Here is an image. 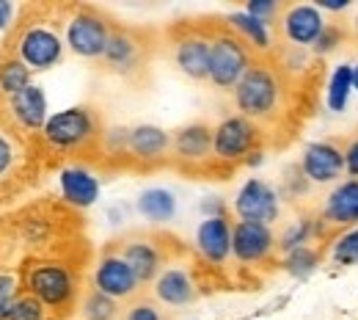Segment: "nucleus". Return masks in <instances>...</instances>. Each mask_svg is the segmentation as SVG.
I'll return each instance as SVG.
<instances>
[{
    "label": "nucleus",
    "mask_w": 358,
    "mask_h": 320,
    "mask_svg": "<svg viewBox=\"0 0 358 320\" xmlns=\"http://www.w3.org/2000/svg\"><path fill=\"white\" fill-rule=\"evenodd\" d=\"M234 102L240 113L254 125L275 119L287 102L284 78L273 64H251V69L243 75V81L234 89Z\"/></svg>",
    "instance_id": "nucleus-1"
},
{
    "label": "nucleus",
    "mask_w": 358,
    "mask_h": 320,
    "mask_svg": "<svg viewBox=\"0 0 358 320\" xmlns=\"http://www.w3.org/2000/svg\"><path fill=\"white\" fill-rule=\"evenodd\" d=\"M251 69V55L243 36L237 34H218L213 39L210 53V81L218 89H237L243 75Z\"/></svg>",
    "instance_id": "nucleus-2"
},
{
    "label": "nucleus",
    "mask_w": 358,
    "mask_h": 320,
    "mask_svg": "<svg viewBox=\"0 0 358 320\" xmlns=\"http://www.w3.org/2000/svg\"><path fill=\"white\" fill-rule=\"evenodd\" d=\"M259 127L245 116H229L215 127L213 136V155L218 160H248L259 163Z\"/></svg>",
    "instance_id": "nucleus-3"
},
{
    "label": "nucleus",
    "mask_w": 358,
    "mask_h": 320,
    "mask_svg": "<svg viewBox=\"0 0 358 320\" xmlns=\"http://www.w3.org/2000/svg\"><path fill=\"white\" fill-rule=\"evenodd\" d=\"M353 224H358V180H345L325 199V207L317 218V235L328 237Z\"/></svg>",
    "instance_id": "nucleus-4"
},
{
    "label": "nucleus",
    "mask_w": 358,
    "mask_h": 320,
    "mask_svg": "<svg viewBox=\"0 0 358 320\" xmlns=\"http://www.w3.org/2000/svg\"><path fill=\"white\" fill-rule=\"evenodd\" d=\"M108 39H110V34H108V25L102 22L99 14L78 11L69 20L66 45L72 47V53H78L80 58H99V55H105Z\"/></svg>",
    "instance_id": "nucleus-5"
},
{
    "label": "nucleus",
    "mask_w": 358,
    "mask_h": 320,
    "mask_svg": "<svg viewBox=\"0 0 358 320\" xmlns=\"http://www.w3.org/2000/svg\"><path fill=\"white\" fill-rule=\"evenodd\" d=\"M91 136H94V119L86 108H66L61 113H52L45 125V138L61 149L80 146Z\"/></svg>",
    "instance_id": "nucleus-6"
},
{
    "label": "nucleus",
    "mask_w": 358,
    "mask_h": 320,
    "mask_svg": "<svg viewBox=\"0 0 358 320\" xmlns=\"http://www.w3.org/2000/svg\"><path fill=\"white\" fill-rule=\"evenodd\" d=\"M234 210L240 221H254V224H273L278 218V196L273 188L262 180H248L240 188L234 199Z\"/></svg>",
    "instance_id": "nucleus-7"
},
{
    "label": "nucleus",
    "mask_w": 358,
    "mask_h": 320,
    "mask_svg": "<svg viewBox=\"0 0 358 320\" xmlns=\"http://www.w3.org/2000/svg\"><path fill=\"white\" fill-rule=\"evenodd\" d=\"M28 284H31V293L47 304V307H61L72 298V290H75V281L69 271L64 265H36L31 276H28Z\"/></svg>",
    "instance_id": "nucleus-8"
},
{
    "label": "nucleus",
    "mask_w": 358,
    "mask_h": 320,
    "mask_svg": "<svg viewBox=\"0 0 358 320\" xmlns=\"http://www.w3.org/2000/svg\"><path fill=\"white\" fill-rule=\"evenodd\" d=\"M281 28H284V36L292 42L295 47L314 45L325 28V20L320 14L317 6L309 3H292L284 8V17H281Z\"/></svg>",
    "instance_id": "nucleus-9"
},
{
    "label": "nucleus",
    "mask_w": 358,
    "mask_h": 320,
    "mask_svg": "<svg viewBox=\"0 0 358 320\" xmlns=\"http://www.w3.org/2000/svg\"><path fill=\"white\" fill-rule=\"evenodd\" d=\"M345 172V149H339L334 141H317L309 144L303 152V174L312 183H334Z\"/></svg>",
    "instance_id": "nucleus-10"
},
{
    "label": "nucleus",
    "mask_w": 358,
    "mask_h": 320,
    "mask_svg": "<svg viewBox=\"0 0 358 320\" xmlns=\"http://www.w3.org/2000/svg\"><path fill=\"white\" fill-rule=\"evenodd\" d=\"M273 232L268 224L237 221L231 227V254L240 263H259L273 251Z\"/></svg>",
    "instance_id": "nucleus-11"
},
{
    "label": "nucleus",
    "mask_w": 358,
    "mask_h": 320,
    "mask_svg": "<svg viewBox=\"0 0 358 320\" xmlns=\"http://www.w3.org/2000/svg\"><path fill=\"white\" fill-rule=\"evenodd\" d=\"M20 58L31 69H47L61 58V39L47 28H31L20 39Z\"/></svg>",
    "instance_id": "nucleus-12"
},
{
    "label": "nucleus",
    "mask_w": 358,
    "mask_h": 320,
    "mask_svg": "<svg viewBox=\"0 0 358 320\" xmlns=\"http://www.w3.org/2000/svg\"><path fill=\"white\" fill-rule=\"evenodd\" d=\"M210 53H213V39L201 34H187L177 42V67L193 81H207L210 78Z\"/></svg>",
    "instance_id": "nucleus-13"
},
{
    "label": "nucleus",
    "mask_w": 358,
    "mask_h": 320,
    "mask_svg": "<svg viewBox=\"0 0 358 320\" xmlns=\"http://www.w3.org/2000/svg\"><path fill=\"white\" fill-rule=\"evenodd\" d=\"M138 276L122 257H105L96 268V290L110 298H127L138 287Z\"/></svg>",
    "instance_id": "nucleus-14"
},
{
    "label": "nucleus",
    "mask_w": 358,
    "mask_h": 320,
    "mask_svg": "<svg viewBox=\"0 0 358 320\" xmlns=\"http://www.w3.org/2000/svg\"><path fill=\"white\" fill-rule=\"evenodd\" d=\"M196 243L210 263L221 265L231 251V227L226 224L224 216H207L196 232Z\"/></svg>",
    "instance_id": "nucleus-15"
},
{
    "label": "nucleus",
    "mask_w": 358,
    "mask_h": 320,
    "mask_svg": "<svg viewBox=\"0 0 358 320\" xmlns=\"http://www.w3.org/2000/svg\"><path fill=\"white\" fill-rule=\"evenodd\" d=\"M213 136H215V130H210L207 125L182 127L177 136H174V152H177L182 160L199 163V160H204L213 152Z\"/></svg>",
    "instance_id": "nucleus-16"
},
{
    "label": "nucleus",
    "mask_w": 358,
    "mask_h": 320,
    "mask_svg": "<svg viewBox=\"0 0 358 320\" xmlns=\"http://www.w3.org/2000/svg\"><path fill=\"white\" fill-rule=\"evenodd\" d=\"M11 108H14V116H17L25 127H31V130L42 127V130H45L47 99H45V92H42L39 86L31 83L28 89H22L20 94H14V97H11Z\"/></svg>",
    "instance_id": "nucleus-17"
},
{
    "label": "nucleus",
    "mask_w": 358,
    "mask_h": 320,
    "mask_svg": "<svg viewBox=\"0 0 358 320\" xmlns=\"http://www.w3.org/2000/svg\"><path fill=\"white\" fill-rule=\"evenodd\" d=\"M169 144H171L169 133L160 130V127H155V125H141V127L130 130V138H127V149L133 152L135 158H141V160H157V158H163L166 149H169Z\"/></svg>",
    "instance_id": "nucleus-18"
},
{
    "label": "nucleus",
    "mask_w": 358,
    "mask_h": 320,
    "mask_svg": "<svg viewBox=\"0 0 358 320\" xmlns=\"http://www.w3.org/2000/svg\"><path fill=\"white\" fill-rule=\"evenodd\" d=\"M155 293H157L160 301H166V304H171V307L190 304L193 295H196L193 279H190L187 271H182V268H169V271H163V276H160L157 284H155Z\"/></svg>",
    "instance_id": "nucleus-19"
},
{
    "label": "nucleus",
    "mask_w": 358,
    "mask_h": 320,
    "mask_svg": "<svg viewBox=\"0 0 358 320\" xmlns=\"http://www.w3.org/2000/svg\"><path fill=\"white\" fill-rule=\"evenodd\" d=\"M61 190H64L66 202H72L78 207H89L99 196V183L83 169H66V172H61Z\"/></svg>",
    "instance_id": "nucleus-20"
},
{
    "label": "nucleus",
    "mask_w": 358,
    "mask_h": 320,
    "mask_svg": "<svg viewBox=\"0 0 358 320\" xmlns=\"http://www.w3.org/2000/svg\"><path fill=\"white\" fill-rule=\"evenodd\" d=\"M122 260L133 268V274L138 276V281H149V279H155L157 271H160V254H157V249H155L152 243H146V240L130 243V246L122 251Z\"/></svg>",
    "instance_id": "nucleus-21"
},
{
    "label": "nucleus",
    "mask_w": 358,
    "mask_h": 320,
    "mask_svg": "<svg viewBox=\"0 0 358 320\" xmlns=\"http://www.w3.org/2000/svg\"><path fill=\"white\" fill-rule=\"evenodd\" d=\"M102 58L108 61V67H113L119 72H130L138 64V42L127 31H113Z\"/></svg>",
    "instance_id": "nucleus-22"
},
{
    "label": "nucleus",
    "mask_w": 358,
    "mask_h": 320,
    "mask_svg": "<svg viewBox=\"0 0 358 320\" xmlns=\"http://www.w3.org/2000/svg\"><path fill=\"white\" fill-rule=\"evenodd\" d=\"M138 210L149 221H169L177 210V199H174V193H169L163 188H149V190L141 193Z\"/></svg>",
    "instance_id": "nucleus-23"
},
{
    "label": "nucleus",
    "mask_w": 358,
    "mask_h": 320,
    "mask_svg": "<svg viewBox=\"0 0 358 320\" xmlns=\"http://www.w3.org/2000/svg\"><path fill=\"white\" fill-rule=\"evenodd\" d=\"M229 22H231V28H234L243 39H248L254 47H259V50H268L270 47L268 25H265L262 20H257V17L245 14V11H237V14L229 17Z\"/></svg>",
    "instance_id": "nucleus-24"
},
{
    "label": "nucleus",
    "mask_w": 358,
    "mask_h": 320,
    "mask_svg": "<svg viewBox=\"0 0 358 320\" xmlns=\"http://www.w3.org/2000/svg\"><path fill=\"white\" fill-rule=\"evenodd\" d=\"M350 89H353V67L342 64V67H336V72L331 78V89H328V105H331V111H342L348 105Z\"/></svg>",
    "instance_id": "nucleus-25"
},
{
    "label": "nucleus",
    "mask_w": 358,
    "mask_h": 320,
    "mask_svg": "<svg viewBox=\"0 0 358 320\" xmlns=\"http://www.w3.org/2000/svg\"><path fill=\"white\" fill-rule=\"evenodd\" d=\"M31 86V69L22 64V61H8L3 69H0V89L6 94H20L22 89Z\"/></svg>",
    "instance_id": "nucleus-26"
},
{
    "label": "nucleus",
    "mask_w": 358,
    "mask_h": 320,
    "mask_svg": "<svg viewBox=\"0 0 358 320\" xmlns=\"http://www.w3.org/2000/svg\"><path fill=\"white\" fill-rule=\"evenodd\" d=\"M83 315H86V320H113V315H116V301L110 295H105V293L96 290V293H91L89 298H86Z\"/></svg>",
    "instance_id": "nucleus-27"
},
{
    "label": "nucleus",
    "mask_w": 358,
    "mask_h": 320,
    "mask_svg": "<svg viewBox=\"0 0 358 320\" xmlns=\"http://www.w3.org/2000/svg\"><path fill=\"white\" fill-rule=\"evenodd\" d=\"M334 260H336L339 265H356L358 263V229L345 232V235L336 240Z\"/></svg>",
    "instance_id": "nucleus-28"
},
{
    "label": "nucleus",
    "mask_w": 358,
    "mask_h": 320,
    "mask_svg": "<svg viewBox=\"0 0 358 320\" xmlns=\"http://www.w3.org/2000/svg\"><path fill=\"white\" fill-rule=\"evenodd\" d=\"M8 320H45V304L36 295H25L14 304Z\"/></svg>",
    "instance_id": "nucleus-29"
},
{
    "label": "nucleus",
    "mask_w": 358,
    "mask_h": 320,
    "mask_svg": "<svg viewBox=\"0 0 358 320\" xmlns=\"http://www.w3.org/2000/svg\"><path fill=\"white\" fill-rule=\"evenodd\" d=\"M342 42H345V31H342L339 25H334V22H325V28H322L320 39L314 42V50H317V55H325V53L336 50Z\"/></svg>",
    "instance_id": "nucleus-30"
},
{
    "label": "nucleus",
    "mask_w": 358,
    "mask_h": 320,
    "mask_svg": "<svg viewBox=\"0 0 358 320\" xmlns=\"http://www.w3.org/2000/svg\"><path fill=\"white\" fill-rule=\"evenodd\" d=\"M314 265H317V254L309 246H301V249L289 251V257H287V268L292 274H309Z\"/></svg>",
    "instance_id": "nucleus-31"
},
{
    "label": "nucleus",
    "mask_w": 358,
    "mask_h": 320,
    "mask_svg": "<svg viewBox=\"0 0 358 320\" xmlns=\"http://www.w3.org/2000/svg\"><path fill=\"white\" fill-rule=\"evenodd\" d=\"M14 276H0V320H8L11 309H14Z\"/></svg>",
    "instance_id": "nucleus-32"
},
{
    "label": "nucleus",
    "mask_w": 358,
    "mask_h": 320,
    "mask_svg": "<svg viewBox=\"0 0 358 320\" xmlns=\"http://www.w3.org/2000/svg\"><path fill=\"white\" fill-rule=\"evenodd\" d=\"M278 11H281V6H278L275 0H251V3H248V8H245V14H251V17L262 20L265 25H268Z\"/></svg>",
    "instance_id": "nucleus-33"
},
{
    "label": "nucleus",
    "mask_w": 358,
    "mask_h": 320,
    "mask_svg": "<svg viewBox=\"0 0 358 320\" xmlns=\"http://www.w3.org/2000/svg\"><path fill=\"white\" fill-rule=\"evenodd\" d=\"M345 169H348V174L353 180H358V138L350 141L348 149H345Z\"/></svg>",
    "instance_id": "nucleus-34"
},
{
    "label": "nucleus",
    "mask_w": 358,
    "mask_h": 320,
    "mask_svg": "<svg viewBox=\"0 0 358 320\" xmlns=\"http://www.w3.org/2000/svg\"><path fill=\"white\" fill-rule=\"evenodd\" d=\"M127 320H160V315H157L155 307H149V304H138V307L130 309Z\"/></svg>",
    "instance_id": "nucleus-35"
},
{
    "label": "nucleus",
    "mask_w": 358,
    "mask_h": 320,
    "mask_svg": "<svg viewBox=\"0 0 358 320\" xmlns=\"http://www.w3.org/2000/svg\"><path fill=\"white\" fill-rule=\"evenodd\" d=\"M11 160H14V152H11V144H8L6 138L0 136V174H3V172H8V166H11Z\"/></svg>",
    "instance_id": "nucleus-36"
},
{
    "label": "nucleus",
    "mask_w": 358,
    "mask_h": 320,
    "mask_svg": "<svg viewBox=\"0 0 358 320\" xmlns=\"http://www.w3.org/2000/svg\"><path fill=\"white\" fill-rule=\"evenodd\" d=\"M350 6V0H320V8H328V11H345Z\"/></svg>",
    "instance_id": "nucleus-37"
},
{
    "label": "nucleus",
    "mask_w": 358,
    "mask_h": 320,
    "mask_svg": "<svg viewBox=\"0 0 358 320\" xmlns=\"http://www.w3.org/2000/svg\"><path fill=\"white\" fill-rule=\"evenodd\" d=\"M11 3L8 0H0V28H6L8 25V20H11Z\"/></svg>",
    "instance_id": "nucleus-38"
},
{
    "label": "nucleus",
    "mask_w": 358,
    "mask_h": 320,
    "mask_svg": "<svg viewBox=\"0 0 358 320\" xmlns=\"http://www.w3.org/2000/svg\"><path fill=\"white\" fill-rule=\"evenodd\" d=\"M350 39L358 42V14L353 17V22H350Z\"/></svg>",
    "instance_id": "nucleus-39"
},
{
    "label": "nucleus",
    "mask_w": 358,
    "mask_h": 320,
    "mask_svg": "<svg viewBox=\"0 0 358 320\" xmlns=\"http://www.w3.org/2000/svg\"><path fill=\"white\" fill-rule=\"evenodd\" d=\"M353 89H358V67L353 69Z\"/></svg>",
    "instance_id": "nucleus-40"
}]
</instances>
